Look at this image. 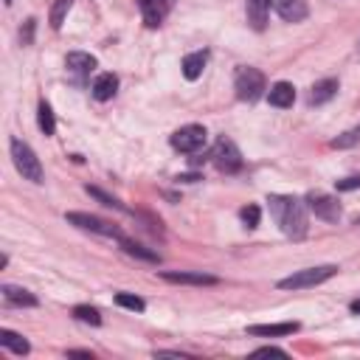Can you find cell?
I'll use <instances>...</instances> for the list:
<instances>
[{
  "label": "cell",
  "mask_w": 360,
  "mask_h": 360,
  "mask_svg": "<svg viewBox=\"0 0 360 360\" xmlns=\"http://www.w3.org/2000/svg\"><path fill=\"white\" fill-rule=\"evenodd\" d=\"M270 214L278 222V228L290 239H304L307 236V202L292 197V194H270Z\"/></svg>",
  "instance_id": "cell-1"
},
{
  "label": "cell",
  "mask_w": 360,
  "mask_h": 360,
  "mask_svg": "<svg viewBox=\"0 0 360 360\" xmlns=\"http://www.w3.org/2000/svg\"><path fill=\"white\" fill-rule=\"evenodd\" d=\"M8 149H11V160H14V169L22 174V180H31V183H42V163L37 158V152L20 141V138H11L8 141Z\"/></svg>",
  "instance_id": "cell-2"
},
{
  "label": "cell",
  "mask_w": 360,
  "mask_h": 360,
  "mask_svg": "<svg viewBox=\"0 0 360 360\" xmlns=\"http://www.w3.org/2000/svg\"><path fill=\"white\" fill-rule=\"evenodd\" d=\"M335 273H338V264L304 267V270H298V273H292V276L281 278V281H278V287H281V290H304V287H315V284H321V281L332 278Z\"/></svg>",
  "instance_id": "cell-3"
},
{
  "label": "cell",
  "mask_w": 360,
  "mask_h": 360,
  "mask_svg": "<svg viewBox=\"0 0 360 360\" xmlns=\"http://www.w3.org/2000/svg\"><path fill=\"white\" fill-rule=\"evenodd\" d=\"M233 90H236V98H242V101L262 98V93L267 90L264 73L256 70V68H239L236 70V79H233Z\"/></svg>",
  "instance_id": "cell-4"
},
{
  "label": "cell",
  "mask_w": 360,
  "mask_h": 360,
  "mask_svg": "<svg viewBox=\"0 0 360 360\" xmlns=\"http://www.w3.org/2000/svg\"><path fill=\"white\" fill-rule=\"evenodd\" d=\"M211 158H214V166H217L219 172H225V174H233V172L242 169V152H239V146H236L231 138H225V135L214 143Z\"/></svg>",
  "instance_id": "cell-5"
},
{
  "label": "cell",
  "mask_w": 360,
  "mask_h": 360,
  "mask_svg": "<svg viewBox=\"0 0 360 360\" xmlns=\"http://www.w3.org/2000/svg\"><path fill=\"white\" fill-rule=\"evenodd\" d=\"M205 138H208L205 127H200V124H186V127H180L177 132H172V146H174L177 152H197V149L205 146Z\"/></svg>",
  "instance_id": "cell-6"
},
{
  "label": "cell",
  "mask_w": 360,
  "mask_h": 360,
  "mask_svg": "<svg viewBox=\"0 0 360 360\" xmlns=\"http://www.w3.org/2000/svg\"><path fill=\"white\" fill-rule=\"evenodd\" d=\"M307 208H309L315 217L326 219V222H338V219H340V202H338L332 194L309 191V194H307Z\"/></svg>",
  "instance_id": "cell-7"
},
{
  "label": "cell",
  "mask_w": 360,
  "mask_h": 360,
  "mask_svg": "<svg viewBox=\"0 0 360 360\" xmlns=\"http://www.w3.org/2000/svg\"><path fill=\"white\" fill-rule=\"evenodd\" d=\"M65 219H68L70 225L82 228V231H93V233H101V236H118V239H121V231H118L115 225H110L107 219H101V217L82 214V211H70V214H65Z\"/></svg>",
  "instance_id": "cell-8"
},
{
  "label": "cell",
  "mask_w": 360,
  "mask_h": 360,
  "mask_svg": "<svg viewBox=\"0 0 360 360\" xmlns=\"http://www.w3.org/2000/svg\"><path fill=\"white\" fill-rule=\"evenodd\" d=\"M172 6H174V0H138L141 17H143V22L149 28H158L166 20V14H169Z\"/></svg>",
  "instance_id": "cell-9"
},
{
  "label": "cell",
  "mask_w": 360,
  "mask_h": 360,
  "mask_svg": "<svg viewBox=\"0 0 360 360\" xmlns=\"http://www.w3.org/2000/svg\"><path fill=\"white\" fill-rule=\"evenodd\" d=\"M270 3H273L276 14H278L281 20H287V22H301V20H307V14H309L307 0H270Z\"/></svg>",
  "instance_id": "cell-10"
},
{
  "label": "cell",
  "mask_w": 360,
  "mask_h": 360,
  "mask_svg": "<svg viewBox=\"0 0 360 360\" xmlns=\"http://www.w3.org/2000/svg\"><path fill=\"white\" fill-rule=\"evenodd\" d=\"M245 14L253 31H264L267 14H270V0H245Z\"/></svg>",
  "instance_id": "cell-11"
},
{
  "label": "cell",
  "mask_w": 360,
  "mask_h": 360,
  "mask_svg": "<svg viewBox=\"0 0 360 360\" xmlns=\"http://www.w3.org/2000/svg\"><path fill=\"white\" fill-rule=\"evenodd\" d=\"M3 292V301L11 304V307H37V295L22 290V287H14V284H3L0 287Z\"/></svg>",
  "instance_id": "cell-12"
},
{
  "label": "cell",
  "mask_w": 360,
  "mask_h": 360,
  "mask_svg": "<svg viewBox=\"0 0 360 360\" xmlns=\"http://www.w3.org/2000/svg\"><path fill=\"white\" fill-rule=\"evenodd\" d=\"M160 278H166V281H172V284H197V287H202V284H217V278L208 276V273H174V270H163Z\"/></svg>",
  "instance_id": "cell-13"
},
{
  "label": "cell",
  "mask_w": 360,
  "mask_h": 360,
  "mask_svg": "<svg viewBox=\"0 0 360 360\" xmlns=\"http://www.w3.org/2000/svg\"><path fill=\"white\" fill-rule=\"evenodd\" d=\"M298 329L295 321H287V323H256V326H248V335H259V338H278V335H292Z\"/></svg>",
  "instance_id": "cell-14"
},
{
  "label": "cell",
  "mask_w": 360,
  "mask_h": 360,
  "mask_svg": "<svg viewBox=\"0 0 360 360\" xmlns=\"http://www.w3.org/2000/svg\"><path fill=\"white\" fill-rule=\"evenodd\" d=\"M267 101H270L273 107H292V101H295V87H292L290 82H276V84L270 87V93H267Z\"/></svg>",
  "instance_id": "cell-15"
},
{
  "label": "cell",
  "mask_w": 360,
  "mask_h": 360,
  "mask_svg": "<svg viewBox=\"0 0 360 360\" xmlns=\"http://www.w3.org/2000/svg\"><path fill=\"white\" fill-rule=\"evenodd\" d=\"M205 62H208V53H205V51H194V53L183 56V76H186L188 82L200 79V76H202Z\"/></svg>",
  "instance_id": "cell-16"
},
{
  "label": "cell",
  "mask_w": 360,
  "mask_h": 360,
  "mask_svg": "<svg viewBox=\"0 0 360 360\" xmlns=\"http://www.w3.org/2000/svg\"><path fill=\"white\" fill-rule=\"evenodd\" d=\"M90 90H93V98L107 101V98H112L115 90H118V79H115L112 73H101V76H96V82H93Z\"/></svg>",
  "instance_id": "cell-17"
},
{
  "label": "cell",
  "mask_w": 360,
  "mask_h": 360,
  "mask_svg": "<svg viewBox=\"0 0 360 360\" xmlns=\"http://www.w3.org/2000/svg\"><path fill=\"white\" fill-rule=\"evenodd\" d=\"M65 65H68V70H73V73L84 76V73H90V70L96 68V56L82 53V51H73V53H68V56H65Z\"/></svg>",
  "instance_id": "cell-18"
},
{
  "label": "cell",
  "mask_w": 360,
  "mask_h": 360,
  "mask_svg": "<svg viewBox=\"0 0 360 360\" xmlns=\"http://www.w3.org/2000/svg\"><path fill=\"white\" fill-rule=\"evenodd\" d=\"M338 93V79H321L309 90V104H323Z\"/></svg>",
  "instance_id": "cell-19"
},
{
  "label": "cell",
  "mask_w": 360,
  "mask_h": 360,
  "mask_svg": "<svg viewBox=\"0 0 360 360\" xmlns=\"http://www.w3.org/2000/svg\"><path fill=\"white\" fill-rule=\"evenodd\" d=\"M0 346L8 349V352H14V354H28L31 352V343L22 335L11 332V329H0Z\"/></svg>",
  "instance_id": "cell-20"
},
{
  "label": "cell",
  "mask_w": 360,
  "mask_h": 360,
  "mask_svg": "<svg viewBox=\"0 0 360 360\" xmlns=\"http://www.w3.org/2000/svg\"><path fill=\"white\" fill-rule=\"evenodd\" d=\"M121 248H124V253L138 256V259H143V262H160V256H158L155 250L143 248V245H141V242H135V239H124V236H121Z\"/></svg>",
  "instance_id": "cell-21"
},
{
  "label": "cell",
  "mask_w": 360,
  "mask_h": 360,
  "mask_svg": "<svg viewBox=\"0 0 360 360\" xmlns=\"http://www.w3.org/2000/svg\"><path fill=\"white\" fill-rule=\"evenodd\" d=\"M37 124H39L42 135H53V132H56L53 110H51V104H48V101H39V107H37Z\"/></svg>",
  "instance_id": "cell-22"
},
{
  "label": "cell",
  "mask_w": 360,
  "mask_h": 360,
  "mask_svg": "<svg viewBox=\"0 0 360 360\" xmlns=\"http://www.w3.org/2000/svg\"><path fill=\"white\" fill-rule=\"evenodd\" d=\"M73 0H53V8H51V28H62L68 11H70Z\"/></svg>",
  "instance_id": "cell-23"
},
{
  "label": "cell",
  "mask_w": 360,
  "mask_h": 360,
  "mask_svg": "<svg viewBox=\"0 0 360 360\" xmlns=\"http://www.w3.org/2000/svg\"><path fill=\"white\" fill-rule=\"evenodd\" d=\"M73 318H76V321H84V323H93V326H98V323H101L98 309H96V307H84V304L73 307Z\"/></svg>",
  "instance_id": "cell-24"
},
{
  "label": "cell",
  "mask_w": 360,
  "mask_h": 360,
  "mask_svg": "<svg viewBox=\"0 0 360 360\" xmlns=\"http://www.w3.org/2000/svg\"><path fill=\"white\" fill-rule=\"evenodd\" d=\"M115 304L118 307H124V309H132V312H143V298H138V295H129V292H118L115 295Z\"/></svg>",
  "instance_id": "cell-25"
},
{
  "label": "cell",
  "mask_w": 360,
  "mask_h": 360,
  "mask_svg": "<svg viewBox=\"0 0 360 360\" xmlns=\"http://www.w3.org/2000/svg\"><path fill=\"white\" fill-rule=\"evenodd\" d=\"M357 141H360V127H354V129H349V132L338 135V138L332 141V146H335V149H346V146H354Z\"/></svg>",
  "instance_id": "cell-26"
},
{
  "label": "cell",
  "mask_w": 360,
  "mask_h": 360,
  "mask_svg": "<svg viewBox=\"0 0 360 360\" xmlns=\"http://www.w3.org/2000/svg\"><path fill=\"white\" fill-rule=\"evenodd\" d=\"M84 191L90 194V197H96V200H101L104 205H110V208H124L112 194H107V191H101V188H96V186H84Z\"/></svg>",
  "instance_id": "cell-27"
},
{
  "label": "cell",
  "mask_w": 360,
  "mask_h": 360,
  "mask_svg": "<svg viewBox=\"0 0 360 360\" xmlns=\"http://www.w3.org/2000/svg\"><path fill=\"white\" fill-rule=\"evenodd\" d=\"M239 217H242V222H245L248 228H256L259 219H262V211H259V205H245V208L239 211Z\"/></svg>",
  "instance_id": "cell-28"
},
{
  "label": "cell",
  "mask_w": 360,
  "mask_h": 360,
  "mask_svg": "<svg viewBox=\"0 0 360 360\" xmlns=\"http://www.w3.org/2000/svg\"><path fill=\"white\" fill-rule=\"evenodd\" d=\"M253 354H256V357H270V354H273V357H287V352L278 349V346H262V349H256Z\"/></svg>",
  "instance_id": "cell-29"
},
{
  "label": "cell",
  "mask_w": 360,
  "mask_h": 360,
  "mask_svg": "<svg viewBox=\"0 0 360 360\" xmlns=\"http://www.w3.org/2000/svg\"><path fill=\"white\" fill-rule=\"evenodd\" d=\"M352 188H360V177H357V174L338 180V191H352Z\"/></svg>",
  "instance_id": "cell-30"
},
{
  "label": "cell",
  "mask_w": 360,
  "mask_h": 360,
  "mask_svg": "<svg viewBox=\"0 0 360 360\" xmlns=\"http://www.w3.org/2000/svg\"><path fill=\"white\" fill-rule=\"evenodd\" d=\"M68 357H93L90 352H84V349H70L68 352Z\"/></svg>",
  "instance_id": "cell-31"
},
{
  "label": "cell",
  "mask_w": 360,
  "mask_h": 360,
  "mask_svg": "<svg viewBox=\"0 0 360 360\" xmlns=\"http://www.w3.org/2000/svg\"><path fill=\"white\" fill-rule=\"evenodd\" d=\"M177 180H183V183H194V180H197V174H180Z\"/></svg>",
  "instance_id": "cell-32"
},
{
  "label": "cell",
  "mask_w": 360,
  "mask_h": 360,
  "mask_svg": "<svg viewBox=\"0 0 360 360\" xmlns=\"http://www.w3.org/2000/svg\"><path fill=\"white\" fill-rule=\"evenodd\" d=\"M349 309H352L354 315H360V298H357V301H352V307H349Z\"/></svg>",
  "instance_id": "cell-33"
},
{
  "label": "cell",
  "mask_w": 360,
  "mask_h": 360,
  "mask_svg": "<svg viewBox=\"0 0 360 360\" xmlns=\"http://www.w3.org/2000/svg\"><path fill=\"white\" fill-rule=\"evenodd\" d=\"M11 3H14V0H6V6H11Z\"/></svg>",
  "instance_id": "cell-34"
}]
</instances>
